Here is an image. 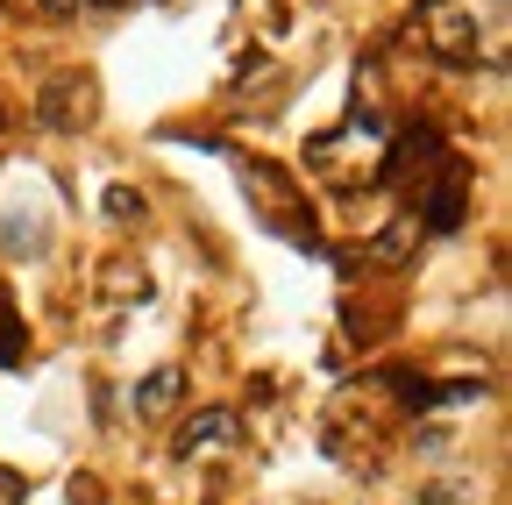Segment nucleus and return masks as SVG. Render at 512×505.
<instances>
[{
	"label": "nucleus",
	"instance_id": "nucleus-5",
	"mask_svg": "<svg viewBox=\"0 0 512 505\" xmlns=\"http://www.w3.org/2000/svg\"><path fill=\"white\" fill-rule=\"evenodd\" d=\"M427 185V200H420V235H456L463 228V200H470V171L463 164H434V178H420Z\"/></svg>",
	"mask_w": 512,
	"mask_h": 505
},
{
	"label": "nucleus",
	"instance_id": "nucleus-6",
	"mask_svg": "<svg viewBox=\"0 0 512 505\" xmlns=\"http://www.w3.org/2000/svg\"><path fill=\"white\" fill-rule=\"evenodd\" d=\"M413 249H420V221H392V228H377V242H363V264L370 271H399Z\"/></svg>",
	"mask_w": 512,
	"mask_h": 505
},
{
	"label": "nucleus",
	"instance_id": "nucleus-10",
	"mask_svg": "<svg viewBox=\"0 0 512 505\" xmlns=\"http://www.w3.org/2000/svg\"><path fill=\"white\" fill-rule=\"evenodd\" d=\"M22 498H29V484L15 470H0V505H22Z\"/></svg>",
	"mask_w": 512,
	"mask_h": 505
},
{
	"label": "nucleus",
	"instance_id": "nucleus-7",
	"mask_svg": "<svg viewBox=\"0 0 512 505\" xmlns=\"http://www.w3.org/2000/svg\"><path fill=\"white\" fill-rule=\"evenodd\" d=\"M178 399H185V370H178V363L150 370L143 385H136V413H143V420H164V413H171Z\"/></svg>",
	"mask_w": 512,
	"mask_h": 505
},
{
	"label": "nucleus",
	"instance_id": "nucleus-3",
	"mask_svg": "<svg viewBox=\"0 0 512 505\" xmlns=\"http://www.w3.org/2000/svg\"><path fill=\"white\" fill-rule=\"evenodd\" d=\"M235 449H242V413H235V406L192 413V420L178 427V441H171L178 463H221V456H235Z\"/></svg>",
	"mask_w": 512,
	"mask_h": 505
},
{
	"label": "nucleus",
	"instance_id": "nucleus-1",
	"mask_svg": "<svg viewBox=\"0 0 512 505\" xmlns=\"http://www.w3.org/2000/svg\"><path fill=\"white\" fill-rule=\"evenodd\" d=\"M420 36L441 65L463 72H498L505 43H512V8L505 0H427L420 8Z\"/></svg>",
	"mask_w": 512,
	"mask_h": 505
},
{
	"label": "nucleus",
	"instance_id": "nucleus-8",
	"mask_svg": "<svg viewBox=\"0 0 512 505\" xmlns=\"http://www.w3.org/2000/svg\"><path fill=\"white\" fill-rule=\"evenodd\" d=\"M0 249L8 257H43V221L36 214H0Z\"/></svg>",
	"mask_w": 512,
	"mask_h": 505
},
{
	"label": "nucleus",
	"instance_id": "nucleus-4",
	"mask_svg": "<svg viewBox=\"0 0 512 505\" xmlns=\"http://www.w3.org/2000/svg\"><path fill=\"white\" fill-rule=\"evenodd\" d=\"M93 114H100V86H93L86 72H57V79L43 86V100H36V121H43V129H57V136L93 129Z\"/></svg>",
	"mask_w": 512,
	"mask_h": 505
},
{
	"label": "nucleus",
	"instance_id": "nucleus-9",
	"mask_svg": "<svg viewBox=\"0 0 512 505\" xmlns=\"http://www.w3.org/2000/svg\"><path fill=\"white\" fill-rule=\"evenodd\" d=\"M107 214H114V221H128V214H143V200L128 193V185H107Z\"/></svg>",
	"mask_w": 512,
	"mask_h": 505
},
{
	"label": "nucleus",
	"instance_id": "nucleus-11",
	"mask_svg": "<svg viewBox=\"0 0 512 505\" xmlns=\"http://www.w3.org/2000/svg\"><path fill=\"white\" fill-rule=\"evenodd\" d=\"M43 15H86V0H36Z\"/></svg>",
	"mask_w": 512,
	"mask_h": 505
},
{
	"label": "nucleus",
	"instance_id": "nucleus-2",
	"mask_svg": "<svg viewBox=\"0 0 512 505\" xmlns=\"http://www.w3.org/2000/svg\"><path fill=\"white\" fill-rule=\"evenodd\" d=\"M242 200H249V214L264 221L278 242H292V249H320L313 214H306V193H299L285 171H271V164H242Z\"/></svg>",
	"mask_w": 512,
	"mask_h": 505
}]
</instances>
